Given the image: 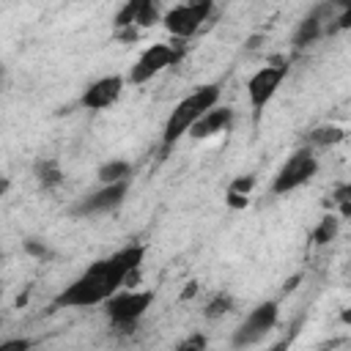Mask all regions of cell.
I'll list each match as a JSON object with an SVG mask.
<instances>
[{
	"instance_id": "44dd1931",
	"label": "cell",
	"mask_w": 351,
	"mask_h": 351,
	"mask_svg": "<svg viewBox=\"0 0 351 351\" xmlns=\"http://www.w3.org/2000/svg\"><path fill=\"white\" fill-rule=\"evenodd\" d=\"M25 250L30 252V255H36V258H47L49 255V250L41 244V241H36V239H30V241H25Z\"/></svg>"
},
{
	"instance_id": "5bb4252c",
	"label": "cell",
	"mask_w": 351,
	"mask_h": 351,
	"mask_svg": "<svg viewBox=\"0 0 351 351\" xmlns=\"http://www.w3.org/2000/svg\"><path fill=\"white\" fill-rule=\"evenodd\" d=\"M36 181H38L41 189H55V186H60V184H63V170H60V165H58L55 159H41V162L36 165Z\"/></svg>"
},
{
	"instance_id": "d6986e66",
	"label": "cell",
	"mask_w": 351,
	"mask_h": 351,
	"mask_svg": "<svg viewBox=\"0 0 351 351\" xmlns=\"http://www.w3.org/2000/svg\"><path fill=\"white\" fill-rule=\"evenodd\" d=\"M255 186V176H239L230 181L228 192H236V195H250V189Z\"/></svg>"
},
{
	"instance_id": "9a60e30c",
	"label": "cell",
	"mask_w": 351,
	"mask_h": 351,
	"mask_svg": "<svg viewBox=\"0 0 351 351\" xmlns=\"http://www.w3.org/2000/svg\"><path fill=\"white\" fill-rule=\"evenodd\" d=\"M99 181L101 184H115V181H126L129 176H132V165L126 162V159H110V162H104L101 167H99Z\"/></svg>"
},
{
	"instance_id": "7c38bea8",
	"label": "cell",
	"mask_w": 351,
	"mask_h": 351,
	"mask_svg": "<svg viewBox=\"0 0 351 351\" xmlns=\"http://www.w3.org/2000/svg\"><path fill=\"white\" fill-rule=\"evenodd\" d=\"M230 123H233V110L214 104L211 110H206V112L189 126L186 134H192L195 140H206V137H214V134H219V132H228Z\"/></svg>"
},
{
	"instance_id": "3957f363",
	"label": "cell",
	"mask_w": 351,
	"mask_h": 351,
	"mask_svg": "<svg viewBox=\"0 0 351 351\" xmlns=\"http://www.w3.org/2000/svg\"><path fill=\"white\" fill-rule=\"evenodd\" d=\"M214 11V0H186L176 8H170L162 16V25L170 36L176 38H189L197 33V27L211 16Z\"/></svg>"
},
{
	"instance_id": "d4e9b609",
	"label": "cell",
	"mask_w": 351,
	"mask_h": 351,
	"mask_svg": "<svg viewBox=\"0 0 351 351\" xmlns=\"http://www.w3.org/2000/svg\"><path fill=\"white\" fill-rule=\"evenodd\" d=\"M195 291H197V282H189V288H186V291H184V299H189V296H192V293H195Z\"/></svg>"
},
{
	"instance_id": "30bf717a",
	"label": "cell",
	"mask_w": 351,
	"mask_h": 351,
	"mask_svg": "<svg viewBox=\"0 0 351 351\" xmlns=\"http://www.w3.org/2000/svg\"><path fill=\"white\" fill-rule=\"evenodd\" d=\"M123 82H126V80H123L121 74H110V77H101V80L90 82V85L82 90V96H80V107L93 110V112L112 107V104L121 99V93H123Z\"/></svg>"
},
{
	"instance_id": "ba28073f",
	"label": "cell",
	"mask_w": 351,
	"mask_h": 351,
	"mask_svg": "<svg viewBox=\"0 0 351 351\" xmlns=\"http://www.w3.org/2000/svg\"><path fill=\"white\" fill-rule=\"evenodd\" d=\"M285 74H288V66H285V63H274V66L258 69V71L250 77V82H247V96H250V104H252L255 112H261V110L274 99V93H277V88L282 85Z\"/></svg>"
},
{
	"instance_id": "603a6c76",
	"label": "cell",
	"mask_w": 351,
	"mask_h": 351,
	"mask_svg": "<svg viewBox=\"0 0 351 351\" xmlns=\"http://www.w3.org/2000/svg\"><path fill=\"white\" fill-rule=\"evenodd\" d=\"M228 206H230V208H244V206H247V195L228 192Z\"/></svg>"
},
{
	"instance_id": "6da1fadb",
	"label": "cell",
	"mask_w": 351,
	"mask_h": 351,
	"mask_svg": "<svg viewBox=\"0 0 351 351\" xmlns=\"http://www.w3.org/2000/svg\"><path fill=\"white\" fill-rule=\"evenodd\" d=\"M143 258H145V247L143 244H129V247L112 252L110 258H101V261L90 263L71 285H66L58 293L55 307L104 304L107 296H112L118 288H123V285H129L140 277Z\"/></svg>"
},
{
	"instance_id": "9c48e42d",
	"label": "cell",
	"mask_w": 351,
	"mask_h": 351,
	"mask_svg": "<svg viewBox=\"0 0 351 351\" xmlns=\"http://www.w3.org/2000/svg\"><path fill=\"white\" fill-rule=\"evenodd\" d=\"M129 192V178L126 181H115V184H101V189L85 195L77 206H71L74 217H93V214H107L112 208H118L123 203Z\"/></svg>"
},
{
	"instance_id": "484cf974",
	"label": "cell",
	"mask_w": 351,
	"mask_h": 351,
	"mask_svg": "<svg viewBox=\"0 0 351 351\" xmlns=\"http://www.w3.org/2000/svg\"><path fill=\"white\" fill-rule=\"evenodd\" d=\"M296 282H299V277H291V280L285 282V291H293V288H296Z\"/></svg>"
},
{
	"instance_id": "ac0fdd59",
	"label": "cell",
	"mask_w": 351,
	"mask_h": 351,
	"mask_svg": "<svg viewBox=\"0 0 351 351\" xmlns=\"http://www.w3.org/2000/svg\"><path fill=\"white\" fill-rule=\"evenodd\" d=\"M230 310H233V296L222 291V293H217V296L206 304L203 315H206V318H222V315H228Z\"/></svg>"
},
{
	"instance_id": "ffe728a7",
	"label": "cell",
	"mask_w": 351,
	"mask_h": 351,
	"mask_svg": "<svg viewBox=\"0 0 351 351\" xmlns=\"http://www.w3.org/2000/svg\"><path fill=\"white\" fill-rule=\"evenodd\" d=\"M192 348H206V337L203 335H192L184 343H178V351H192Z\"/></svg>"
},
{
	"instance_id": "5b68a950",
	"label": "cell",
	"mask_w": 351,
	"mask_h": 351,
	"mask_svg": "<svg viewBox=\"0 0 351 351\" xmlns=\"http://www.w3.org/2000/svg\"><path fill=\"white\" fill-rule=\"evenodd\" d=\"M315 173H318V159H315V154H313L310 148H302V151H296V154L277 170L274 181H271V192H274V195H288V192L304 186Z\"/></svg>"
},
{
	"instance_id": "52a82bcc",
	"label": "cell",
	"mask_w": 351,
	"mask_h": 351,
	"mask_svg": "<svg viewBox=\"0 0 351 351\" xmlns=\"http://www.w3.org/2000/svg\"><path fill=\"white\" fill-rule=\"evenodd\" d=\"M173 63H178L176 47H170V44H151V47H145V49L140 52V58H137L134 66L129 69L126 80H129L132 85H143V82L154 80L156 74H162L165 69H170Z\"/></svg>"
},
{
	"instance_id": "e0dca14e",
	"label": "cell",
	"mask_w": 351,
	"mask_h": 351,
	"mask_svg": "<svg viewBox=\"0 0 351 351\" xmlns=\"http://www.w3.org/2000/svg\"><path fill=\"white\" fill-rule=\"evenodd\" d=\"M346 137V132L340 129V126H318V129H313L310 132V143L313 145H321V148H326V145H337L340 140Z\"/></svg>"
},
{
	"instance_id": "4316f807",
	"label": "cell",
	"mask_w": 351,
	"mask_h": 351,
	"mask_svg": "<svg viewBox=\"0 0 351 351\" xmlns=\"http://www.w3.org/2000/svg\"><path fill=\"white\" fill-rule=\"evenodd\" d=\"M0 77H3V66H0Z\"/></svg>"
},
{
	"instance_id": "8992f818",
	"label": "cell",
	"mask_w": 351,
	"mask_h": 351,
	"mask_svg": "<svg viewBox=\"0 0 351 351\" xmlns=\"http://www.w3.org/2000/svg\"><path fill=\"white\" fill-rule=\"evenodd\" d=\"M277 318H280L277 302H274V299L261 302L258 307H252V310L247 313V318L241 321V326L233 332L230 343H233L236 348H239V346H255V343H261V340L274 329Z\"/></svg>"
},
{
	"instance_id": "cb8c5ba5",
	"label": "cell",
	"mask_w": 351,
	"mask_h": 351,
	"mask_svg": "<svg viewBox=\"0 0 351 351\" xmlns=\"http://www.w3.org/2000/svg\"><path fill=\"white\" fill-rule=\"evenodd\" d=\"M8 186H11V181H8V176H0V197H5V192H8Z\"/></svg>"
},
{
	"instance_id": "7a4b0ae2",
	"label": "cell",
	"mask_w": 351,
	"mask_h": 351,
	"mask_svg": "<svg viewBox=\"0 0 351 351\" xmlns=\"http://www.w3.org/2000/svg\"><path fill=\"white\" fill-rule=\"evenodd\" d=\"M214 104H219V85H200V88H195L189 96H184V99L173 107V112L167 115V121H165L162 145H165V148L176 145V143L189 132V126H192L206 110H211Z\"/></svg>"
},
{
	"instance_id": "2e32d148",
	"label": "cell",
	"mask_w": 351,
	"mask_h": 351,
	"mask_svg": "<svg viewBox=\"0 0 351 351\" xmlns=\"http://www.w3.org/2000/svg\"><path fill=\"white\" fill-rule=\"evenodd\" d=\"M337 230H340V217L326 214V217H321L318 228L313 230V241H315V244H329V241L337 239Z\"/></svg>"
},
{
	"instance_id": "8fae6325",
	"label": "cell",
	"mask_w": 351,
	"mask_h": 351,
	"mask_svg": "<svg viewBox=\"0 0 351 351\" xmlns=\"http://www.w3.org/2000/svg\"><path fill=\"white\" fill-rule=\"evenodd\" d=\"M159 22V5L156 0H126L121 11L115 14V30L121 27H151Z\"/></svg>"
},
{
	"instance_id": "7402d4cb",
	"label": "cell",
	"mask_w": 351,
	"mask_h": 351,
	"mask_svg": "<svg viewBox=\"0 0 351 351\" xmlns=\"http://www.w3.org/2000/svg\"><path fill=\"white\" fill-rule=\"evenodd\" d=\"M11 348H30V340L16 337V340H3L0 343V351H11Z\"/></svg>"
},
{
	"instance_id": "277c9868",
	"label": "cell",
	"mask_w": 351,
	"mask_h": 351,
	"mask_svg": "<svg viewBox=\"0 0 351 351\" xmlns=\"http://www.w3.org/2000/svg\"><path fill=\"white\" fill-rule=\"evenodd\" d=\"M154 304V291H115L112 296L104 299V310L107 318L115 326H134L145 310Z\"/></svg>"
},
{
	"instance_id": "4fadbf2b",
	"label": "cell",
	"mask_w": 351,
	"mask_h": 351,
	"mask_svg": "<svg viewBox=\"0 0 351 351\" xmlns=\"http://www.w3.org/2000/svg\"><path fill=\"white\" fill-rule=\"evenodd\" d=\"M321 33H324V22H321V11H315V14H310V16H304V19L299 22V27H296V33H293V47H296V49H304V47H310Z\"/></svg>"
}]
</instances>
